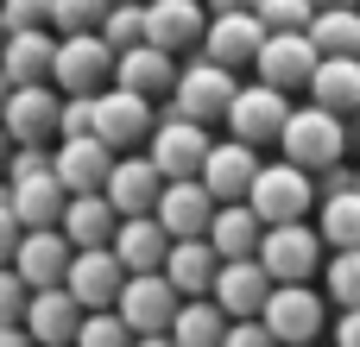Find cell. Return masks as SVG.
Instances as JSON below:
<instances>
[{"mask_svg": "<svg viewBox=\"0 0 360 347\" xmlns=\"http://www.w3.org/2000/svg\"><path fill=\"white\" fill-rule=\"evenodd\" d=\"M221 347H278L259 322H228V335H221Z\"/></svg>", "mask_w": 360, "mask_h": 347, "instance_id": "obj_41", "label": "cell"}, {"mask_svg": "<svg viewBox=\"0 0 360 347\" xmlns=\"http://www.w3.org/2000/svg\"><path fill=\"white\" fill-rule=\"evenodd\" d=\"M133 347H171V341H165V335H152V341H133Z\"/></svg>", "mask_w": 360, "mask_h": 347, "instance_id": "obj_47", "label": "cell"}, {"mask_svg": "<svg viewBox=\"0 0 360 347\" xmlns=\"http://www.w3.org/2000/svg\"><path fill=\"white\" fill-rule=\"evenodd\" d=\"M354 13H360V6H354Z\"/></svg>", "mask_w": 360, "mask_h": 347, "instance_id": "obj_52", "label": "cell"}, {"mask_svg": "<svg viewBox=\"0 0 360 347\" xmlns=\"http://www.w3.org/2000/svg\"><path fill=\"white\" fill-rule=\"evenodd\" d=\"M146 133H152V107H146V101L120 95V89H101V95L89 101V139H101L114 158H120L127 145H139Z\"/></svg>", "mask_w": 360, "mask_h": 347, "instance_id": "obj_10", "label": "cell"}, {"mask_svg": "<svg viewBox=\"0 0 360 347\" xmlns=\"http://www.w3.org/2000/svg\"><path fill=\"white\" fill-rule=\"evenodd\" d=\"M240 209L259 228H297L316 209V183L304 171H291V164H259L253 183H247V196H240Z\"/></svg>", "mask_w": 360, "mask_h": 347, "instance_id": "obj_1", "label": "cell"}, {"mask_svg": "<svg viewBox=\"0 0 360 347\" xmlns=\"http://www.w3.org/2000/svg\"><path fill=\"white\" fill-rule=\"evenodd\" d=\"M51 51H57L51 32H6V51H0L6 89H38V82H51Z\"/></svg>", "mask_w": 360, "mask_h": 347, "instance_id": "obj_27", "label": "cell"}, {"mask_svg": "<svg viewBox=\"0 0 360 347\" xmlns=\"http://www.w3.org/2000/svg\"><path fill=\"white\" fill-rule=\"evenodd\" d=\"M221 335H228V316H221L209 297L177 303V316H171V329H165L171 347H221Z\"/></svg>", "mask_w": 360, "mask_h": 347, "instance_id": "obj_30", "label": "cell"}, {"mask_svg": "<svg viewBox=\"0 0 360 347\" xmlns=\"http://www.w3.org/2000/svg\"><path fill=\"white\" fill-rule=\"evenodd\" d=\"M316 240L329 253H360V196H323L316 202Z\"/></svg>", "mask_w": 360, "mask_h": 347, "instance_id": "obj_31", "label": "cell"}, {"mask_svg": "<svg viewBox=\"0 0 360 347\" xmlns=\"http://www.w3.org/2000/svg\"><path fill=\"white\" fill-rule=\"evenodd\" d=\"M234 89H240V82H234L228 70H215V63H190V70H177V82H171V120L209 126L215 114H228Z\"/></svg>", "mask_w": 360, "mask_h": 347, "instance_id": "obj_7", "label": "cell"}, {"mask_svg": "<svg viewBox=\"0 0 360 347\" xmlns=\"http://www.w3.org/2000/svg\"><path fill=\"white\" fill-rule=\"evenodd\" d=\"M259 221L240 209V202H221L215 215H209V234H202V247L215 253V266H234V259H253L259 253Z\"/></svg>", "mask_w": 360, "mask_h": 347, "instance_id": "obj_26", "label": "cell"}, {"mask_svg": "<svg viewBox=\"0 0 360 347\" xmlns=\"http://www.w3.org/2000/svg\"><path fill=\"white\" fill-rule=\"evenodd\" d=\"M285 114H291V101L253 82V89H234V101H228V114H221V120H228V139H234V145L259 152V145H278Z\"/></svg>", "mask_w": 360, "mask_h": 347, "instance_id": "obj_8", "label": "cell"}, {"mask_svg": "<svg viewBox=\"0 0 360 347\" xmlns=\"http://www.w3.org/2000/svg\"><path fill=\"white\" fill-rule=\"evenodd\" d=\"M253 6H259V0H202V13H209V19H228V13H253Z\"/></svg>", "mask_w": 360, "mask_h": 347, "instance_id": "obj_43", "label": "cell"}, {"mask_svg": "<svg viewBox=\"0 0 360 347\" xmlns=\"http://www.w3.org/2000/svg\"><path fill=\"white\" fill-rule=\"evenodd\" d=\"M316 13H310V0H259L253 6V25L272 38V32H304Z\"/></svg>", "mask_w": 360, "mask_h": 347, "instance_id": "obj_36", "label": "cell"}, {"mask_svg": "<svg viewBox=\"0 0 360 347\" xmlns=\"http://www.w3.org/2000/svg\"><path fill=\"white\" fill-rule=\"evenodd\" d=\"M304 89H310V107L329 114V120L360 114V63H354V57H323V63L310 70Z\"/></svg>", "mask_w": 360, "mask_h": 347, "instance_id": "obj_25", "label": "cell"}, {"mask_svg": "<svg viewBox=\"0 0 360 347\" xmlns=\"http://www.w3.org/2000/svg\"><path fill=\"white\" fill-rule=\"evenodd\" d=\"M323 322H329V303L316 284H272V297L259 310V329L278 347H316Z\"/></svg>", "mask_w": 360, "mask_h": 347, "instance_id": "obj_4", "label": "cell"}, {"mask_svg": "<svg viewBox=\"0 0 360 347\" xmlns=\"http://www.w3.org/2000/svg\"><path fill=\"white\" fill-rule=\"evenodd\" d=\"M6 32H51V0H0Z\"/></svg>", "mask_w": 360, "mask_h": 347, "instance_id": "obj_38", "label": "cell"}, {"mask_svg": "<svg viewBox=\"0 0 360 347\" xmlns=\"http://www.w3.org/2000/svg\"><path fill=\"white\" fill-rule=\"evenodd\" d=\"M253 266H259L272 284H310L316 266H323V240H316L310 221H297V228H266Z\"/></svg>", "mask_w": 360, "mask_h": 347, "instance_id": "obj_5", "label": "cell"}, {"mask_svg": "<svg viewBox=\"0 0 360 347\" xmlns=\"http://www.w3.org/2000/svg\"><path fill=\"white\" fill-rule=\"evenodd\" d=\"M354 63H360V57H354Z\"/></svg>", "mask_w": 360, "mask_h": 347, "instance_id": "obj_53", "label": "cell"}, {"mask_svg": "<svg viewBox=\"0 0 360 347\" xmlns=\"http://www.w3.org/2000/svg\"><path fill=\"white\" fill-rule=\"evenodd\" d=\"M139 25H146V44L152 51L177 57L190 44H202L209 13H202V0H139Z\"/></svg>", "mask_w": 360, "mask_h": 347, "instance_id": "obj_12", "label": "cell"}, {"mask_svg": "<svg viewBox=\"0 0 360 347\" xmlns=\"http://www.w3.org/2000/svg\"><path fill=\"white\" fill-rule=\"evenodd\" d=\"M114 316H120V329H127L133 341H152V335L171 329V316H177V291H171L158 272H152V278H127L120 297H114Z\"/></svg>", "mask_w": 360, "mask_h": 347, "instance_id": "obj_9", "label": "cell"}, {"mask_svg": "<svg viewBox=\"0 0 360 347\" xmlns=\"http://www.w3.org/2000/svg\"><path fill=\"white\" fill-rule=\"evenodd\" d=\"M304 38H310L316 63L323 57H360V13H316L304 25Z\"/></svg>", "mask_w": 360, "mask_h": 347, "instance_id": "obj_32", "label": "cell"}, {"mask_svg": "<svg viewBox=\"0 0 360 347\" xmlns=\"http://www.w3.org/2000/svg\"><path fill=\"white\" fill-rule=\"evenodd\" d=\"M259 44H266V32L253 25V13H228V19H209L202 25V63H215V70H253V57H259Z\"/></svg>", "mask_w": 360, "mask_h": 347, "instance_id": "obj_19", "label": "cell"}, {"mask_svg": "<svg viewBox=\"0 0 360 347\" xmlns=\"http://www.w3.org/2000/svg\"><path fill=\"white\" fill-rule=\"evenodd\" d=\"M76 322H82V310L70 303V291H32L25 316H19V329H25L32 347H70L76 341Z\"/></svg>", "mask_w": 360, "mask_h": 347, "instance_id": "obj_24", "label": "cell"}, {"mask_svg": "<svg viewBox=\"0 0 360 347\" xmlns=\"http://www.w3.org/2000/svg\"><path fill=\"white\" fill-rule=\"evenodd\" d=\"M278 164H291V171H329V164H342V152H348V126L342 120H329V114H316V107H291L285 114V126H278Z\"/></svg>", "mask_w": 360, "mask_h": 347, "instance_id": "obj_2", "label": "cell"}, {"mask_svg": "<svg viewBox=\"0 0 360 347\" xmlns=\"http://www.w3.org/2000/svg\"><path fill=\"white\" fill-rule=\"evenodd\" d=\"M272 297V278L253 266V259H234V266H215V284H209V303L228 316V322H259Z\"/></svg>", "mask_w": 360, "mask_h": 347, "instance_id": "obj_16", "label": "cell"}, {"mask_svg": "<svg viewBox=\"0 0 360 347\" xmlns=\"http://www.w3.org/2000/svg\"><path fill=\"white\" fill-rule=\"evenodd\" d=\"M70 347H133V335L120 329L114 310H101V316H82V322H76V341Z\"/></svg>", "mask_w": 360, "mask_h": 347, "instance_id": "obj_37", "label": "cell"}, {"mask_svg": "<svg viewBox=\"0 0 360 347\" xmlns=\"http://www.w3.org/2000/svg\"><path fill=\"white\" fill-rule=\"evenodd\" d=\"M95 38L114 51V57H127V51H139L146 44V25H139V6H108L101 13V25H95Z\"/></svg>", "mask_w": 360, "mask_h": 347, "instance_id": "obj_34", "label": "cell"}, {"mask_svg": "<svg viewBox=\"0 0 360 347\" xmlns=\"http://www.w3.org/2000/svg\"><path fill=\"white\" fill-rule=\"evenodd\" d=\"M6 158H13V139L0 133V177H6Z\"/></svg>", "mask_w": 360, "mask_h": 347, "instance_id": "obj_46", "label": "cell"}, {"mask_svg": "<svg viewBox=\"0 0 360 347\" xmlns=\"http://www.w3.org/2000/svg\"><path fill=\"white\" fill-rule=\"evenodd\" d=\"M25 284L13 278V272H0V329H19V316H25Z\"/></svg>", "mask_w": 360, "mask_h": 347, "instance_id": "obj_39", "label": "cell"}, {"mask_svg": "<svg viewBox=\"0 0 360 347\" xmlns=\"http://www.w3.org/2000/svg\"><path fill=\"white\" fill-rule=\"evenodd\" d=\"M171 82H177V57H165V51H152V44H139V51H127V57H114V89L120 95H133V101H165L171 95Z\"/></svg>", "mask_w": 360, "mask_h": 347, "instance_id": "obj_21", "label": "cell"}, {"mask_svg": "<svg viewBox=\"0 0 360 347\" xmlns=\"http://www.w3.org/2000/svg\"><path fill=\"white\" fill-rule=\"evenodd\" d=\"M25 291H63V272H70V240L57 228H38V234H19L13 247V266H6Z\"/></svg>", "mask_w": 360, "mask_h": 347, "instance_id": "obj_13", "label": "cell"}, {"mask_svg": "<svg viewBox=\"0 0 360 347\" xmlns=\"http://www.w3.org/2000/svg\"><path fill=\"white\" fill-rule=\"evenodd\" d=\"M335 347H360V310H342V322H335Z\"/></svg>", "mask_w": 360, "mask_h": 347, "instance_id": "obj_42", "label": "cell"}, {"mask_svg": "<svg viewBox=\"0 0 360 347\" xmlns=\"http://www.w3.org/2000/svg\"><path fill=\"white\" fill-rule=\"evenodd\" d=\"M57 107H63V95H57L51 82L13 89L6 107H0V133H6L13 145H38V152H44V139H57Z\"/></svg>", "mask_w": 360, "mask_h": 347, "instance_id": "obj_11", "label": "cell"}, {"mask_svg": "<svg viewBox=\"0 0 360 347\" xmlns=\"http://www.w3.org/2000/svg\"><path fill=\"white\" fill-rule=\"evenodd\" d=\"M114 0H51V38H82V32H95L101 25V13H108Z\"/></svg>", "mask_w": 360, "mask_h": 347, "instance_id": "obj_35", "label": "cell"}, {"mask_svg": "<svg viewBox=\"0 0 360 347\" xmlns=\"http://www.w3.org/2000/svg\"><path fill=\"white\" fill-rule=\"evenodd\" d=\"M253 70H259V89L285 95V89H304V82H310L316 51H310V38H304V32H272V38L259 44Z\"/></svg>", "mask_w": 360, "mask_h": 347, "instance_id": "obj_17", "label": "cell"}, {"mask_svg": "<svg viewBox=\"0 0 360 347\" xmlns=\"http://www.w3.org/2000/svg\"><path fill=\"white\" fill-rule=\"evenodd\" d=\"M209 215H215V202H209L202 183H165L158 190V209H152V221L165 228V240H202L209 234Z\"/></svg>", "mask_w": 360, "mask_h": 347, "instance_id": "obj_22", "label": "cell"}, {"mask_svg": "<svg viewBox=\"0 0 360 347\" xmlns=\"http://www.w3.org/2000/svg\"><path fill=\"white\" fill-rule=\"evenodd\" d=\"M13 247H19V221H13V202H6V183H0V272L13 266Z\"/></svg>", "mask_w": 360, "mask_h": 347, "instance_id": "obj_40", "label": "cell"}, {"mask_svg": "<svg viewBox=\"0 0 360 347\" xmlns=\"http://www.w3.org/2000/svg\"><path fill=\"white\" fill-rule=\"evenodd\" d=\"M152 152H146V164L165 177V183H196V171H202V158H209V126H190V120H152Z\"/></svg>", "mask_w": 360, "mask_h": 347, "instance_id": "obj_6", "label": "cell"}, {"mask_svg": "<svg viewBox=\"0 0 360 347\" xmlns=\"http://www.w3.org/2000/svg\"><path fill=\"white\" fill-rule=\"evenodd\" d=\"M6 95H13V89H6V76H0V107H6Z\"/></svg>", "mask_w": 360, "mask_h": 347, "instance_id": "obj_48", "label": "cell"}, {"mask_svg": "<svg viewBox=\"0 0 360 347\" xmlns=\"http://www.w3.org/2000/svg\"><path fill=\"white\" fill-rule=\"evenodd\" d=\"M120 284H127V272L114 266V253H108V247H101V253H70L63 291H70V303H76L82 316H101V310H114Z\"/></svg>", "mask_w": 360, "mask_h": 347, "instance_id": "obj_14", "label": "cell"}, {"mask_svg": "<svg viewBox=\"0 0 360 347\" xmlns=\"http://www.w3.org/2000/svg\"><path fill=\"white\" fill-rule=\"evenodd\" d=\"M0 347H32V341H25V329H0Z\"/></svg>", "mask_w": 360, "mask_h": 347, "instance_id": "obj_45", "label": "cell"}, {"mask_svg": "<svg viewBox=\"0 0 360 347\" xmlns=\"http://www.w3.org/2000/svg\"><path fill=\"white\" fill-rule=\"evenodd\" d=\"M0 51H6V25H0Z\"/></svg>", "mask_w": 360, "mask_h": 347, "instance_id": "obj_49", "label": "cell"}, {"mask_svg": "<svg viewBox=\"0 0 360 347\" xmlns=\"http://www.w3.org/2000/svg\"><path fill=\"white\" fill-rule=\"evenodd\" d=\"M323 297H329L335 310H360V253L323 259Z\"/></svg>", "mask_w": 360, "mask_h": 347, "instance_id": "obj_33", "label": "cell"}, {"mask_svg": "<svg viewBox=\"0 0 360 347\" xmlns=\"http://www.w3.org/2000/svg\"><path fill=\"white\" fill-rule=\"evenodd\" d=\"M158 190H165V177L146 158H114L108 164V183H101V202L114 209V221H139V215L158 209Z\"/></svg>", "mask_w": 360, "mask_h": 347, "instance_id": "obj_15", "label": "cell"}, {"mask_svg": "<svg viewBox=\"0 0 360 347\" xmlns=\"http://www.w3.org/2000/svg\"><path fill=\"white\" fill-rule=\"evenodd\" d=\"M108 164H114V152L101 139H57V152H51V177L63 196H101Z\"/></svg>", "mask_w": 360, "mask_h": 347, "instance_id": "obj_18", "label": "cell"}, {"mask_svg": "<svg viewBox=\"0 0 360 347\" xmlns=\"http://www.w3.org/2000/svg\"><path fill=\"white\" fill-rule=\"evenodd\" d=\"M108 82H114V51H108L95 32L57 38V51H51V89H57L63 101H95Z\"/></svg>", "mask_w": 360, "mask_h": 347, "instance_id": "obj_3", "label": "cell"}, {"mask_svg": "<svg viewBox=\"0 0 360 347\" xmlns=\"http://www.w3.org/2000/svg\"><path fill=\"white\" fill-rule=\"evenodd\" d=\"M114 209L101 202V196H70L63 202V221H57V234L70 240V253H101L108 240H114Z\"/></svg>", "mask_w": 360, "mask_h": 347, "instance_id": "obj_28", "label": "cell"}, {"mask_svg": "<svg viewBox=\"0 0 360 347\" xmlns=\"http://www.w3.org/2000/svg\"><path fill=\"white\" fill-rule=\"evenodd\" d=\"M114 6H139V0H114Z\"/></svg>", "mask_w": 360, "mask_h": 347, "instance_id": "obj_50", "label": "cell"}, {"mask_svg": "<svg viewBox=\"0 0 360 347\" xmlns=\"http://www.w3.org/2000/svg\"><path fill=\"white\" fill-rule=\"evenodd\" d=\"M253 171H259V152H247V145H234V139H209V158H202L196 183H202L209 202L221 209V202H240V196H247Z\"/></svg>", "mask_w": 360, "mask_h": 347, "instance_id": "obj_20", "label": "cell"}, {"mask_svg": "<svg viewBox=\"0 0 360 347\" xmlns=\"http://www.w3.org/2000/svg\"><path fill=\"white\" fill-rule=\"evenodd\" d=\"M354 196H360V171H354Z\"/></svg>", "mask_w": 360, "mask_h": 347, "instance_id": "obj_51", "label": "cell"}, {"mask_svg": "<svg viewBox=\"0 0 360 347\" xmlns=\"http://www.w3.org/2000/svg\"><path fill=\"white\" fill-rule=\"evenodd\" d=\"M158 278L177 291V303H196V297H209V284H215V253H209L202 240H171Z\"/></svg>", "mask_w": 360, "mask_h": 347, "instance_id": "obj_29", "label": "cell"}, {"mask_svg": "<svg viewBox=\"0 0 360 347\" xmlns=\"http://www.w3.org/2000/svg\"><path fill=\"white\" fill-rule=\"evenodd\" d=\"M108 253H114V266H120L127 278H152V272H165L171 240H165V228H158L152 215H139V221H120V228H114Z\"/></svg>", "mask_w": 360, "mask_h": 347, "instance_id": "obj_23", "label": "cell"}, {"mask_svg": "<svg viewBox=\"0 0 360 347\" xmlns=\"http://www.w3.org/2000/svg\"><path fill=\"white\" fill-rule=\"evenodd\" d=\"M360 0H310V13H354Z\"/></svg>", "mask_w": 360, "mask_h": 347, "instance_id": "obj_44", "label": "cell"}]
</instances>
